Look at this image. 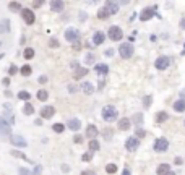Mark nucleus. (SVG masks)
<instances>
[{"label":"nucleus","instance_id":"nucleus-39","mask_svg":"<svg viewBox=\"0 0 185 175\" xmlns=\"http://www.w3.org/2000/svg\"><path fill=\"white\" fill-rule=\"evenodd\" d=\"M106 172H107V174H115V172H117V165L115 164H107L106 165Z\"/></svg>","mask_w":185,"mask_h":175},{"label":"nucleus","instance_id":"nucleus-61","mask_svg":"<svg viewBox=\"0 0 185 175\" xmlns=\"http://www.w3.org/2000/svg\"><path fill=\"white\" fill-rule=\"evenodd\" d=\"M0 45H2V44H0Z\"/></svg>","mask_w":185,"mask_h":175},{"label":"nucleus","instance_id":"nucleus-31","mask_svg":"<svg viewBox=\"0 0 185 175\" xmlns=\"http://www.w3.org/2000/svg\"><path fill=\"white\" fill-rule=\"evenodd\" d=\"M11 156H13V157H18V159H23V160H28V162H29V159H28V157H26L25 154H23V152H21V151H16V149H13L10 152Z\"/></svg>","mask_w":185,"mask_h":175},{"label":"nucleus","instance_id":"nucleus-18","mask_svg":"<svg viewBox=\"0 0 185 175\" xmlns=\"http://www.w3.org/2000/svg\"><path fill=\"white\" fill-rule=\"evenodd\" d=\"M94 71L98 73V75H101V76H106L107 73H109V67L106 65V63H98V65L94 67Z\"/></svg>","mask_w":185,"mask_h":175},{"label":"nucleus","instance_id":"nucleus-33","mask_svg":"<svg viewBox=\"0 0 185 175\" xmlns=\"http://www.w3.org/2000/svg\"><path fill=\"white\" fill-rule=\"evenodd\" d=\"M132 122H133L136 126H141V123H143V115H141V114H135V115H133V118H132Z\"/></svg>","mask_w":185,"mask_h":175},{"label":"nucleus","instance_id":"nucleus-41","mask_svg":"<svg viewBox=\"0 0 185 175\" xmlns=\"http://www.w3.org/2000/svg\"><path fill=\"white\" fill-rule=\"evenodd\" d=\"M81 159L85 160V162H89V160L93 159V152H89V151H88V152H85V154L81 156Z\"/></svg>","mask_w":185,"mask_h":175},{"label":"nucleus","instance_id":"nucleus-29","mask_svg":"<svg viewBox=\"0 0 185 175\" xmlns=\"http://www.w3.org/2000/svg\"><path fill=\"white\" fill-rule=\"evenodd\" d=\"M23 57H25L26 60H31V59L34 57V49H31V47L25 49V52H23Z\"/></svg>","mask_w":185,"mask_h":175},{"label":"nucleus","instance_id":"nucleus-45","mask_svg":"<svg viewBox=\"0 0 185 175\" xmlns=\"http://www.w3.org/2000/svg\"><path fill=\"white\" fill-rule=\"evenodd\" d=\"M41 174H42V167H41V165H36L34 174H33V175H41Z\"/></svg>","mask_w":185,"mask_h":175},{"label":"nucleus","instance_id":"nucleus-25","mask_svg":"<svg viewBox=\"0 0 185 175\" xmlns=\"http://www.w3.org/2000/svg\"><path fill=\"white\" fill-rule=\"evenodd\" d=\"M170 170V165L169 164H161V165H158V175H166L167 172Z\"/></svg>","mask_w":185,"mask_h":175},{"label":"nucleus","instance_id":"nucleus-36","mask_svg":"<svg viewBox=\"0 0 185 175\" xmlns=\"http://www.w3.org/2000/svg\"><path fill=\"white\" fill-rule=\"evenodd\" d=\"M135 136L138 138V140H140V138H145V136H146V131L143 130L141 126H136V128H135Z\"/></svg>","mask_w":185,"mask_h":175},{"label":"nucleus","instance_id":"nucleus-49","mask_svg":"<svg viewBox=\"0 0 185 175\" xmlns=\"http://www.w3.org/2000/svg\"><path fill=\"white\" fill-rule=\"evenodd\" d=\"M81 175H96V174L93 172V170H83V172H81Z\"/></svg>","mask_w":185,"mask_h":175},{"label":"nucleus","instance_id":"nucleus-43","mask_svg":"<svg viewBox=\"0 0 185 175\" xmlns=\"http://www.w3.org/2000/svg\"><path fill=\"white\" fill-rule=\"evenodd\" d=\"M49 45H50V47H59V41L55 39V37H50V41H49Z\"/></svg>","mask_w":185,"mask_h":175},{"label":"nucleus","instance_id":"nucleus-26","mask_svg":"<svg viewBox=\"0 0 185 175\" xmlns=\"http://www.w3.org/2000/svg\"><path fill=\"white\" fill-rule=\"evenodd\" d=\"M88 148H89V152H96V151H99V141H96V140H91L89 141V144H88Z\"/></svg>","mask_w":185,"mask_h":175},{"label":"nucleus","instance_id":"nucleus-6","mask_svg":"<svg viewBox=\"0 0 185 175\" xmlns=\"http://www.w3.org/2000/svg\"><path fill=\"white\" fill-rule=\"evenodd\" d=\"M65 39L68 41V42H71V44L78 42V41H80V31L76 29V28H68V29L65 31Z\"/></svg>","mask_w":185,"mask_h":175},{"label":"nucleus","instance_id":"nucleus-1","mask_svg":"<svg viewBox=\"0 0 185 175\" xmlns=\"http://www.w3.org/2000/svg\"><path fill=\"white\" fill-rule=\"evenodd\" d=\"M117 109H115L114 105H106L104 109H102V120L104 122H114L117 120Z\"/></svg>","mask_w":185,"mask_h":175},{"label":"nucleus","instance_id":"nucleus-51","mask_svg":"<svg viewBox=\"0 0 185 175\" xmlns=\"http://www.w3.org/2000/svg\"><path fill=\"white\" fill-rule=\"evenodd\" d=\"M106 55H107V57H112V55H114V49H107L106 50Z\"/></svg>","mask_w":185,"mask_h":175},{"label":"nucleus","instance_id":"nucleus-54","mask_svg":"<svg viewBox=\"0 0 185 175\" xmlns=\"http://www.w3.org/2000/svg\"><path fill=\"white\" fill-rule=\"evenodd\" d=\"M78 18H80V21H85L86 20V13H80V16H78Z\"/></svg>","mask_w":185,"mask_h":175},{"label":"nucleus","instance_id":"nucleus-28","mask_svg":"<svg viewBox=\"0 0 185 175\" xmlns=\"http://www.w3.org/2000/svg\"><path fill=\"white\" fill-rule=\"evenodd\" d=\"M8 8H10L11 11H21L23 10L20 2H10V3H8Z\"/></svg>","mask_w":185,"mask_h":175},{"label":"nucleus","instance_id":"nucleus-21","mask_svg":"<svg viewBox=\"0 0 185 175\" xmlns=\"http://www.w3.org/2000/svg\"><path fill=\"white\" fill-rule=\"evenodd\" d=\"M81 89H83L85 94H93V92H94V86H93V83H89V81H85V83H81Z\"/></svg>","mask_w":185,"mask_h":175},{"label":"nucleus","instance_id":"nucleus-15","mask_svg":"<svg viewBox=\"0 0 185 175\" xmlns=\"http://www.w3.org/2000/svg\"><path fill=\"white\" fill-rule=\"evenodd\" d=\"M98 135H99L98 126L96 125H88V128H86V136H88L89 140H96V136Z\"/></svg>","mask_w":185,"mask_h":175},{"label":"nucleus","instance_id":"nucleus-12","mask_svg":"<svg viewBox=\"0 0 185 175\" xmlns=\"http://www.w3.org/2000/svg\"><path fill=\"white\" fill-rule=\"evenodd\" d=\"M154 15H156L154 8H145V10H141V13H140V20L141 21H148V20H151Z\"/></svg>","mask_w":185,"mask_h":175},{"label":"nucleus","instance_id":"nucleus-20","mask_svg":"<svg viewBox=\"0 0 185 175\" xmlns=\"http://www.w3.org/2000/svg\"><path fill=\"white\" fill-rule=\"evenodd\" d=\"M10 33V20H0V34Z\"/></svg>","mask_w":185,"mask_h":175},{"label":"nucleus","instance_id":"nucleus-22","mask_svg":"<svg viewBox=\"0 0 185 175\" xmlns=\"http://www.w3.org/2000/svg\"><path fill=\"white\" fill-rule=\"evenodd\" d=\"M174 110L175 112H185V100L184 99H179V100H175L174 102Z\"/></svg>","mask_w":185,"mask_h":175},{"label":"nucleus","instance_id":"nucleus-11","mask_svg":"<svg viewBox=\"0 0 185 175\" xmlns=\"http://www.w3.org/2000/svg\"><path fill=\"white\" fill-rule=\"evenodd\" d=\"M10 143L13 146H18V148H26V146H28V141H26L23 136H20V135H13Z\"/></svg>","mask_w":185,"mask_h":175},{"label":"nucleus","instance_id":"nucleus-4","mask_svg":"<svg viewBox=\"0 0 185 175\" xmlns=\"http://www.w3.org/2000/svg\"><path fill=\"white\" fill-rule=\"evenodd\" d=\"M170 63H172V59L167 57V55H162V57H158L154 62V67L158 70H166V68H169Z\"/></svg>","mask_w":185,"mask_h":175},{"label":"nucleus","instance_id":"nucleus-27","mask_svg":"<svg viewBox=\"0 0 185 175\" xmlns=\"http://www.w3.org/2000/svg\"><path fill=\"white\" fill-rule=\"evenodd\" d=\"M36 96H37V99H39L41 102H45V100H47V97H49V94H47V91H45V89H39Z\"/></svg>","mask_w":185,"mask_h":175},{"label":"nucleus","instance_id":"nucleus-23","mask_svg":"<svg viewBox=\"0 0 185 175\" xmlns=\"http://www.w3.org/2000/svg\"><path fill=\"white\" fill-rule=\"evenodd\" d=\"M85 75H88V68H85V67H80V68H76L75 71V80H80V78H83Z\"/></svg>","mask_w":185,"mask_h":175},{"label":"nucleus","instance_id":"nucleus-24","mask_svg":"<svg viewBox=\"0 0 185 175\" xmlns=\"http://www.w3.org/2000/svg\"><path fill=\"white\" fill-rule=\"evenodd\" d=\"M167 118H169L167 112H158V114H156V123H164Z\"/></svg>","mask_w":185,"mask_h":175},{"label":"nucleus","instance_id":"nucleus-60","mask_svg":"<svg viewBox=\"0 0 185 175\" xmlns=\"http://www.w3.org/2000/svg\"><path fill=\"white\" fill-rule=\"evenodd\" d=\"M2 59H3V54H0V60H2Z\"/></svg>","mask_w":185,"mask_h":175},{"label":"nucleus","instance_id":"nucleus-2","mask_svg":"<svg viewBox=\"0 0 185 175\" xmlns=\"http://www.w3.org/2000/svg\"><path fill=\"white\" fill-rule=\"evenodd\" d=\"M133 45H132V42H124V44H120L119 47V54L122 59H130L132 55H133Z\"/></svg>","mask_w":185,"mask_h":175},{"label":"nucleus","instance_id":"nucleus-16","mask_svg":"<svg viewBox=\"0 0 185 175\" xmlns=\"http://www.w3.org/2000/svg\"><path fill=\"white\" fill-rule=\"evenodd\" d=\"M104 41H106V34H104V33H102V31H96L94 36H93V44H94V45H101Z\"/></svg>","mask_w":185,"mask_h":175},{"label":"nucleus","instance_id":"nucleus-30","mask_svg":"<svg viewBox=\"0 0 185 175\" xmlns=\"http://www.w3.org/2000/svg\"><path fill=\"white\" fill-rule=\"evenodd\" d=\"M18 99H21V100H26V102H29V99H31V94L28 92V91H20L18 92Z\"/></svg>","mask_w":185,"mask_h":175},{"label":"nucleus","instance_id":"nucleus-35","mask_svg":"<svg viewBox=\"0 0 185 175\" xmlns=\"http://www.w3.org/2000/svg\"><path fill=\"white\" fill-rule=\"evenodd\" d=\"M20 71H21V75H23V76H29V75H31V71H33V68H31V67L26 63V65L21 67V70H20Z\"/></svg>","mask_w":185,"mask_h":175},{"label":"nucleus","instance_id":"nucleus-55","mask_svg":"<svg viewBox=\"0 0 185 175\" xmlns=\"http://www.w3.org/2000/svg\"><path fill=\"white\" fill-rule=\"evenodd\" d=\"M45 81H47V78H45V76H39V83H42V85H44Z\"/></svg>","mask_w":185,"mask_h":175},{"label":"nucleus","instance_id":"nucleus-7","mask_svg":"<svg viewBox=\"0 0 185 175\" xmlns=\"http://www.w3.org/2000/svg\"><path fill=\"white\" fill-rule=\"evenodd\" d=\"M167 148H169V141L166 138H158L154 141V146H153V149L156 152H164V151H167Z\"/></svg>","mask_w":185,"mask_h":175},{"label":"nucleus","instance_id":"nucleus-19","mask_svg":"<svg viewBox=\"0 0 185 175\" xmlns=\"http://www.w3.org/2000/svg\"><path fill=\"white\" fill-rule=\"evenodd\" d=\"M130 126H132V120H130V118L124 117V118H120V120H119V128L122 131H127Z\"/></svg>","mask_w":185,"mask_h":175},{"label":"nucleus","instance_id":"nucleus-62","mask_svg":"<svg viewBox=\"0 0 185 175\" xmlns=\"http://www.w3.org/2000/svg\"><path fill=\"white\" fill-rule=\"evenodd\" d=\"M184 123H185V122H184Z\"/></svg>","mask_w":185,"mask_h":175},{"label":"nucleus","instance_id":"nucleus-3","mask_svg":"<svg viewBox=\"0 0 185 175\" xmlns=\"http://www.w3.org/2000/svg\"><path fill=\"white\" fill-rule=\"evenodd\" d=\"M107 37H109L110 41L117 42V41H120L122 37H124V31L120 29L119 26H110L109 31H107Z\"/></svg>","mask_w":185,"mask_h":175},{"label":"nucleus","instance_id":"nucleus-56","mask_svg":"<svg viewBox=\"0 0 185 175\" xmlns=\"http://www.w3.org/2000/svg\"><path fill=\"white\" fill-rule=\"evenodd\" d=\"M122 175H132V174H130V170L125 167V169H124V172H122Z\"/></svg>","mask_w":185,"mask_h":175},{"label":"nucleus","instance_id":"nucleus-40","mask_svg":"<svg viewBox=\"0 0 185 175\" xmlns=\"http://www.w3.org/2000/svg\"><path fill=\"white\" fill-rule=\"evenodd\" d=\"M151 100H153V97H151V96L143 97V107H145V109H150V107H151Z\"/></svg>","mask_w":185,"mask_h":175},{"label":"nucleus","instance_id":"nucleus-13","mask_svg":"<svg viewBox=\"0 0 185 175\" xmlns=\"http://www.w3.org/2000/svg\"><path fill=\"white\" fill-rule=\"evenodd\" d=\"M63 8H65V2H62V0H54V2H50V10L55 11V13L63 11Z\"/></svg>","mask_w":185,"mask_h":175},{"label":"nucleus","instance_id":"nucleus-38","mask_svg":"<svg viewBox=\"0 0 185 175\" xmlns=\"http://www.w3.org/2000/svg\"><path fill=\"white\" fill-rule=\"evenodd\" d=\"M85 63L86 65H93V63H94V55L91 54H86V57H85Z\"/></svg>","mask_w":185,"mask_h":175},{"label":"nucleus","instance_id":"nucleus-58","mask_svg":"<svg viewBox=\"0 0 185 175\" xmlns=\"http://www.w3.org/2000/svg\"><path fill=\"white\" fill-rule=\"evenodd\" d=\"M180 28H182V29H185V18L180 21Z\"/></svg>","mask_w":185,"mask_h":175},{"label":"nucleus","instance_id":"nucleus-53","mask_svg":"<svg viewBox=\"0 0 185 175\" xmlns=\"http://www.w3.org/2000/svg\"><path fill=\"white\" fill-rule=\"evenodd\" d=\"M73 49H75V50H80V49H81V44H80V42H75V44H73Z\"/></svg>","mask_w":185,"mask_h":175},{"label":"nucleus","instance_id":"nucleus-5","mask_svg":"<svg viewBox=\"0 0 185 175\" xmlns=\"http://www.w3.org/2000/svg\"><path fill=\"white\" fill-rule=\"evenodd\" d=\"M11 136V128H10V123L3 118V117H0V138L2 140H5Z\"/></svg>","mask_w":185,"mask_h":175},{"label":"nucleus","instance_id":"nucleus-52","mask_svg":"<svg viewBox=\"0 0 185 175\" xmlns=\"http://www.w3.org/2000/svg\"><path fill=\"white\" fill-rule=\"evenodd\" d=\"M70 67H71V68H80V63H78V62H71Z\"/></svg>","mask_w":185,"mask_h":175},{"label":"nucleus","instance_id":"nucleus-47","mask_svg":"<svg viewBox=\"0 0 185 175\" xmlns=\"http://www.w3.org/2000/svg\"><path fill=\"white\" fill-rule=\"evenodd\" d=\"M76 91H78V88H76L75 85H70V86H68V92H71V94H73V92H76Z\"/></svg>","mask_w":185,"mask_h":175},{"label":"nucleus","instance_id":"nucleus-8","mask_svg":"<svg viewBox=\"0 0 185 175\" xmlns=\"http://www.w3.org/2000/svg\"><path fill=\"white\" fill-rule=\"evenodd\" d=\"M21 16H23V20H25L26 25H33V23L36 21L34 11L29 10V8H23V10H21Z\"/></svg>","mask_w":185,"mask_h":175},{"label":"nucleus","instance_id":"nucleus-59","mask_svg":"<svg viewBox=\"0 0 185 175\" xmlns=\"http://www.w3.org/2000/svg\"><path fill=\"white\" fill-rule=\"evenodd\" d=\"M166 175H175V172H172V170H169V172H167V174Z\"/></svg>","mask_w":185,"mask_h":175},{"label":"nucleus","instance_id":"nucleus-32","mask_svg":"<svg viewBox=\"0 0 185 175\" xmlns=\"http://www.w3.org/2000/svg\"><path fill=\"white\" fill-rule=\"evenodd\" d=\"M23 112H25L26 115H33L34 114V107L31 105V102H26L25 107H23Z\"/></svg>","mask_w":185,"mask_h":175},{"label":"nucleus","instance_id":"nucleus-14","mask_svg":"<svg viewBox=\"0 0 185 175\" xmlns=\"http://www.w3.org/2000/svg\"><path fill=\"white\" fill-rule=\"evenodd\" d=\"M67 128H70L71 131H78L81 128V122L78 118H68L67 120Z\"/></svg>","mask_w":185,"mask_h":175},{"label":"nucleus","instance_id":"nucleus-57","mask_svg":"<svg viewBox=\"0 0 185 175\" xmlns=\"http://www.w3.org/2000/svg\"><path fill=\"white\" fill-rule=\"evenodd\" d=\"M174 162H175L177 165H180V164H182V159H180V157H175V160H174Z\"/></svg>","mask_w":185,"mask_h":175},{"label":"nucleus","instance_id":"nucleus-42","mask_svg":"<svg viewBox=\"0 0 185 175\" xmlns=\"http://www.w3.org/2000/svg\"><path fill=\"white\" fill-rule=\"evenodd\" d=\"M16 73H18V68H16L15 65H11L10 68H8V75H10V76H15Z\"/></svg>","mask_w":185,"mask_h":175},{"label":"nucleus","instance_id":"nucleus-48","mask_svg":"<svg viewBox=\"0 0 185 175\" xmlns=\"http://www.w3.org/2000/svg\"><path fill=\"white\" fill-rule=\"evenodd\" d=\"M104 138H106V140H110V138H112V131H110V130L104 131Z\"/></svg>","mask_w":185,"mask_h":175},{"label":"nucleus","instance_id":"nucleus-34","mask_svg":"<svg viewBox=\"0 0 185 175\" xmlns=\"http://www.w3.org/2000/svg\"><path fill=\"white\" fill-rule=\"evenodd\" d=\"M109 11L106 10V8H101L99 11H98V18H99V20H107V18H109Z\"/></svg>","mask_w":185,"mask_h":175},{"label":"nucleus","instance_id":"nucleus-44","mask_svg":"<svg viewBox=\"0 0 185 175\" xmlns=\"http://www.w3.org/2000/svg\"><path fill=\"white\" fill-rule=\"evenodd\" d=\"M73 143H76V144H81V143H83V136H81V135H75V138H73Z\"/></svg>","mask_w":185,"mask_h":175},{"label":"nucleus","instance_id":"nucleus-46","mask_svg":"<svg viewBox=\"0 0 185 175\" xmlns=\"http://www.w3.org/2000/svg\"><path fill=\"white\" fill-rule=\"evenodd\" d=\"M18 174H20V175H33L31 172H28V170H26V169H23V167H21V169L18 170Z\"/></svg>","mask_w":185,"mask_h":175},{"label":"nucleus","instance_id":"nucleus-50","mask_svg":"<svg viewBox=\"0 0 185 175\" xmlns=\"http://www.w3.org/2000/svg\"><path fill=\"white\" fill-rule=\"evenodd\" d=\"M62 172H70V167L67 164H62Z\"/></svg>","mask_w":185,"mask_h":175},{"label":"nucleus","instance_id":"nucleus-17","mask_svg":"<svg viewBox=\"0 0 185 175\" xmlns=\"http://www.w3.org/2000/svg\"><path fill=\"white\" fill-rule=\"evenodd\" d=\"M104 8L107 11H109V15H115L117 11H119V3H115V2H106V5H104Z\"/></svg>","mask_w":185,"mask_h":175},{"label":"nucleus","instance_id":"nucleus-9","mask_svg":"<svg viewBox=\"0 0 185 175\" xmlns=\"http://www.w3.org/2000/svg\"><path fill=\"white\" fill-rule=\"evenodd\" d=\"M138 146H140V140L136 138V136H130V138H127V141H125V148H127V151H136L138 149Z\"/></svg>","mask_w":185,"mask_h":175},{"label":"nucleus","instance_id":"nucleus-37","mask_svg":"<svg viewBox=\"0 0 185 175\" xmlns=\"http://www.w3.org/2000/svg\"><path fill=\"white\" fill-rule=\"evenodd\" d=\"M52 130H54L55 133H62V131L65 130V125H63V123H54V125H52Z\"/></svg>","mask_w":185,"mask_h":175},{"label":"nucleus","instance_id":"nucleus-10","mask_svg":"<svg viewBox=\"0 0 185 175\" xmlns=\"http://www.w3.org/2000/svg\"><path fill=\"white\" fill-rule=\"evenodd\" d=\"M54 115H55L54 105H44V107H41V117L42 118H52Z\"/></svg>","mask_w":185,"mask_h":175}]
</instances>
